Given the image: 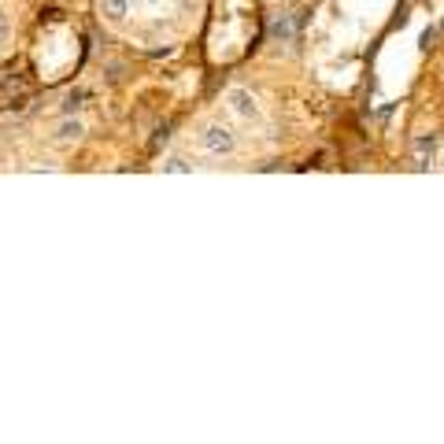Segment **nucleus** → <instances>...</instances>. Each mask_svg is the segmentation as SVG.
<instances>
[{"label":"nucleus","instance_id":"1","mask_svg":"<svg viewBox=\"0 0 444 444\" xmlns=\"http://www.w3.org/2000/svg\"><path fill=\"white\" fill-rule=\"evenodd\" d=\"M200 148L207 156H234L237 152V134L226 123H207L200 130Z\"/></svg>","mask_w":444,"mask_h":444},{"label":"nucleus","instance_id":"6","mask_svg":"<svg viewBox=\"0 0 444 444\" xmlns=\"http://www.w3.org/2000/svg\"><path fill=\"white\" fill-rule=\"evenodd\" d=\"M8 38H11V23H8V15L0 11V45H4Z\"/></svg>","mask_w":444,"mask_h":444},{"label":"nucleus","instance_id":"3","mask_svg":"<svg viewBox=\"0 0 444 444\" xmlns=\"http://www.w3.org/2000/svg\"><path fill=\"white\" fill-rule=\"evenodd\" d=\"M101 19L111 26H123L130 19V0H101Z\"/></svg>","mask_w":444,"mask_h":444},{"label":"nucleus","instance_id":"7","mask_svg":"<svg viewBox=\"0 0 444 444\" xmlns=\"http://www.w3.org/2000/svg\"><path fill=\"white\" fill-rule=\"evenodd\" d=\"M78 101H81V93H67V101H63V111L71 115V111L78 108Z\"/></svg>","mask_w":444,"mask_h":444},{"label":"nucleus","instance_id":"8","mask_svg":"<svg viewBox=\"0 0 444 444\" xmlns=\"http://www.w3.org/2000/svg\"><path fill=\"white\" fill-rule=\"evenodd\" d=\"M440 159H444V156H440Z\"/></svg>","mask_w":444,"mask_h":444},{"label":"nucleus","instance_id":"5","mask_svg":"<svg viewBox=\"0 0 444 444\" xmlns=\"http://www.w3.org/2000/svg\"><path fill=\"white\" fill-rule=\"evenodd\" d=\"M163 171H171V174H193V167L186 159H171V163H163Z\"/></svg>","mask_w":444,"mask_h":444},{"label":"nucleus","instance_id":"2","mask_svg":"<svg viewBox=\"0 0 444 444\" xmlns=\"http://www.w3.org/2000/svg\"><path fill=\"white\" fill-rule=\"evenodd\" d=\"M226 104H229V111H234L237 119H244V123H259V119H263V104L256 101V93L244 89V86L226 89Z\"/></svg>","mask_w":444,"mask_h":444},{"label":"nucleus","instance_id":"4","mask_svg":"<svg viewBox=\"0 0 444 444\" xmlns=\"http://www.w3.org/2000/svg\"><path fill=\"white\" fill-rule=\"evenodd\" d=\"M81 134H86V123L74 119V115H67V119L56 126V141H59V144H71V141H78Z\"/></svg>","mask_w":444,"mask_h":444}]
</instances>
